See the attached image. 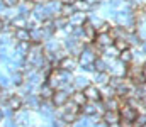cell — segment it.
Segmentation results:
<instances>
[{
  "mask_svg": "<svg viewBox=\"0 0 146 127\" xmlns=\"http://www.w3.org/2000/svg\"><path fill=\"white\" fill-rule=\"evenodd\" d=\"M126 71H127V64L122 63L119 58L117 59H112L107 66V73L110 76H126Z\"/></svg>",
  "mask_w": 146,
  "mask_h": 127,
  "instance_id": "obj_1",
  "label": "cell"
},
{
  "mask_svg": "<svg viewBox=\"0 0 146 127\" xmlns=\"http://www.w3.org/2000/svg\"><path fill=\"white\" fill-rule=\"evenodd\" d=\"M78 64H80V63H78V58H75V56L70 54V56H65V58L58 63V68L72 73V71H75V70L78 68Z\"/></svg>",
  "mask_w": 146,
  "mask_h": 127,
  "instance_id": "obj_2",
  "label": "cell"
},
{
  "mask_svg": "<svg viewBox=\"0 0 146 127\" xmlns=\"http://www.w3.org/2000/svg\"><path fill=\"white\" fill-rule=\"evenodd\" d=\"M68 100H70V93L60 88V90L54 91V95H53V98H51V103H53L54 107H65V105L68 103Z\"/></svg>",
  "mask_w": 146,
  "mask_h": 127,
  "instance_id": "obj_3",
  "label": "cell"
},
{
  "mask_svg": "<svg viewBox=\"0 0 146 127\" xmlns=\"http://www.w3.org/2000/svg\"><path fill=\"white\" fill-rule=\"evenodd\" d=\"M119 115H121V119H127V120H136V117H138V110L136 109H133L127 102H124L121 107H119Z\"/></svg>",
  "mask_w": 146,
  "mask_h": 127,
  "instance_id": "obj_4",
  "label": "cell"
},
{
  "mask_svg": "<svg viewBox=\"0 0 146 127\" xmlns=\"http://www.w3.org/2000/svg\"><path fill=\"white\" fill-rule=\"evenodd\" d=\"M33 15L36 17L41 24H42L44 20H48V19H53L51 14H49V10H48V7H46V3H36V7H34V10H33Z\"/></svg>",
  "mask_w": 146,
  "mask_h": 127,
  "instance_id": "obj_5",
  "label": "cell"
},
{
  "mask_svg": "<svg viewBox=\"0 0 146 127\" xmlns=\"http://www.w3.org/2000/svg\"><path fill=\"white\" fill-rule=\"evenodd\" d=\"M83 93H85V97H87L88 102H99V100H102V93H100V88L97 85H88L83 90Z\"/></svg>",
  "mask_w": 146,
  "mask_h": 127,
  "instance_id": "obj_6",
  "label": "cell"
},
{
  "mask_svg": "<svg viewBox=\"0 0 146 127\" xmlns=\"http://www.w3.org/2000/svg\"><path fill=\"white\" fill-rule=\"evenodd\" d=\"M95 46L102 51V49H106V47H109L114 44V39H112V36H110L109 32H100V34H97V38H95Z\"/></svg>",
  "mask_w": 146,
  "mask_h": 127,
  "instance_id": "obj_7",
  "label": "cell"
},
{
  "mask_svg": "<svg viewBox=\"0 0 146 127\" xmlns=\"http://www.w3.org/2000/svg\"><path fill=\"white\" fill-rule=\"evenodd\" d=\"M82 27H83V39L87 42L95 41V38H97V29H95V26H94L92 22H88V19H87V22H85Z\"/></svg>",
  "mask_w": 146,
  "mask_h": 127,
  "instance_id": "obj_8",
  "label": "cell"
},
{
  "mask_svg": "<svg viewBox=\"0 0 146 127\" xmlns=\"http://www.w3.org/2000/svg\"><path fill=\"white\" fill-rule=\"evenodd\" d=\"M102 120H104L109 127L117 126V124H119V120H121L119 110H106V112H104V115H102Z\"/></svg>",
  "mask_w": 146,
  "mask_h": 127,
  "instance_id": "obj_9",
  "label": "cell"
},
{
  "mask_svg": "<svg viewBox=\"0 0 146 127\" xmlns=\"http://www.w3.org/2000/svg\"><path fill=\"white\" fill-rule=\"evenodd\" d=\"M109 82H110V75L107 71H95V75H94V85H97L99 88H102V86L109 85Z\"/></svg>",
  "mask_w": 146,
  "mask_h": 127,
  "instance_id": "obj_10",
  "label": "cell"
},
{
  "mask_svg": "<svg viewBox=\"0 0 146 127\" xmlns=\"http://www.w3.org/2000/svg\"><path fill=\"white\" fill-rule=\"evenodd\" d=\"M146 63V53L143 47L139 49H133V61L131 64H136V66H145Z\"/></svg>",
  "mask_w": 146,
  "mask_h": 127,
  "instance_id": "obj_11",
  "label": "cell"
},
{
  "mask_svg": "<svg viewBox=\"0 0 146 127\" xmlns=\"http://www.w3.org/2000/svg\"><path fill=\"white\" fill-rule=\"evenodd\" d=\"M61 5H63L61 0H48V2H46V7H48L51 17H58V15H60V12H61Z\"/></svg>",
  "mask_w": 146,
  "mask_h": 127,
  "instance_id": "obj_12",
  "label": "cell"
},
{
  "mask_svg": "<svg viewBox=\"0 0 146 127\" xmlns=\"http://www.w3.org/2000/svg\"><path fill=\"white\" fill-rule=\"evenodd\" d=\"M87 12H80V10H76L75 14H73L72 17H70V24H72L73 27H76V26H83L85 22H87Z\"/></svg>",
  "mask_w": 146,
  "mask_h": 127,
  "instance_id": "obj_13",
  "label": "cell"
},
{
  "mask_svg": "<svg viewBox=\"0 0 146 127\" xmlns=\"http://www.w3.org/2000/svg\"><path fill=\"white\" fill-rule=\"evenodd\" d=\"M53 95H54V88L49 83H42L39 86V97H41L42 100H51Z\"/></svg>",
  "mask_w": 146,
  "mask_h": 127,
  "instance_id": "obj_14",
  "label": "cell"
},
{
  "mask_svg": "<svg viewBox=\"0 0 146 127\" xmlns=\"http://www.w3.org/2000/svg\"><path fill=\"white\" fill-rule=\"evenodd\" d=\"M70 100H72L73 103H76L78 107H83L88 100H87V97H85V93H83V90H76V91H73L72 95H70Z\"/></svg>",
  "mask_w": 146,
  "mask_h": 127,
  "instance_id": "obj_15",
  "label": "cell"
},
{
  "mask_svg": "<svg viewBox=\"0 0 146 127\" xmlns=\"http://www.w3.org/2000/svg\"><path fill=\"white\" fill-rule=\"evenodd\" d=\"M22 103H24L22 98L17 97V95H10V97L7 98V107L12 109L14 112H15V110H21V109H22Z\"/></svg>",
  "mask_w": 146,
  "mask_h": 127,
  "instance_id": "obj_16",
  "label": "cell"
},
{
  "mask_svg": "<svg viewBox=\"0 0 146 127\" xmlns=\"http://www.w3.org/2000/svg\"><path fill=\"white\" fill-rule=\"evenodd\" d=\"M14 39L17 42L31 41V31L29 29H15L14 31Z\"/></svg>",
  "mask_w": 146,
  "mask_h": 127,
  "instance_id": "obj_17",
  "label": "cell"
},
{
  "mask_svg": "<svg viewBox=\"0 0 146 127\" xmlns=\"http://www.w3.org/2000/svg\"><path fill=\"white\" fill-rule=\"evenodd\" d=\"M34 7H36V3H34V2H29V0L19 3V15H26V17H27V14L33 12Z\"/></svg>",
  "mask_w": 146,
  "mask_h": 127,
  "instance_id": "obj_18",
  "label": "cell"
},
{
  "mask_svg": "<svg viewBox=\"0 0 146 127\" xmlns=\"http://www.w3.org/2000/svg\"><path fill=\"white\" fill-rule=\"evenodd\" d=\"M41 97H36V95H33V93H29L27 97H26V105L29 107V109H39L41 107Z\"/></svg>",
  "mask_w": 146,
  "mask_h": 127,
  "instance_id": "obj_19",
  "label": "cell"
},
{
  "mask_svg": "<svg viewBox=\"0 0 146 127\" xmlns=\"http://www.w3.org/2000/svg\"><path fill=\"white\" fill-rule=\"evenodd\" d=\"M102 54H104V58H106V61L107 59H117L119 58V51L114 47V44L112 46H109V47H106V49H102Z\"/></svg>",
  "mask_w": 146,
  "mask_h": 127,
  "instance_id": "obj_20",
  "label": "cell"
},
{
  "mask_svg": "<svg viewBox=\"0 0 146 127\" xmlns=\"http://www.w3.org/2000/svg\"><path fill=\"white\" fill-rule=\"evenodd\" d=\"M12 26L15 29H27V17L26 15H17L12 19Z\"/></svg>",
  "mask_w": 146,
  "mask_h": 127,
  "instance_id": "obj_21",
  "label": "cell"
},
{
  "mask_svg": "<svg viewBox=\"0 0 146 127\" xmlns=\"http://www.w3.org/2000/svg\"><path fill=\"white\" fill-rule=\"evenodd\" d=\"M58 49H60V42H58V39L49 38L48 41L44 42V51H46V53H56Z\"/></svg>",
  "mask_w": 146,
  "mask_h": 127,
  "instance_id": "obj_22",
  "label": "cell"
},
{
  "mask_svg": "<svg viewBox=\"0 0 146 127\" xmlns=\"http://www.w3.org/2000/svg\"><path fill=\"white\" fill-rule=\"evenodd\" d=\"M31 41L36 42V44H41L42 41H46V36H44V32H42V29H41V27L31 31Z\"/></svg>",
  "mask_w": 146,
  "mask_h": 127,
  "instance_id": "obj_23",
  "label": "cell"
},
{
  "mask_svg": "<svg viewBox=\"0 0 146 127\" xmlns=\"http://www.w3.org/2000/svg\"><path fill=\"white\" fill-rule=\"evenodd\" d=\"M76 12V9H75V5L73 3H63L61 5V12H60V15H63V17H72L73 14Z\"/></svg>",
  "mask_w": 146,
  "mask_h": 127,
  "instance_id": "obj_24",
  "label": "cell"
},
{
  "mask_svg": "<svg viewBox=\"0 0 146 127\" xmlns=\"http://www.w3.org/2000/svg\"><path fill=\"white\" fill-rule=\"evenodd\" d=\"M88 78L87 76H76L75 80H73V86L76 88V90H85L87 86H88Z\"/></svg>",
  "mask_w": 146,
  "mask_h": 127,
  "instance_id": "obj_25",
  "label": "cell"
},
{
  "mask_svg": "<svg viewBox=\"0 0 146 127\" xmlns=\"http://www.w3.org/2000/svg\"><path fill=\"white\" fill-rule=\"evenodd\" d=\"M100 93H102V100H107V98L115 97V88L110 86V85H106V86L100 88Z\"/></svg>",
  "mask_w": 146,
  "mask_h": 127,
  "instance_id": "obj_26",
  "label": "cell"
},
{
  "mask_svg": "<svg viewBox=\"0 0 146 127\" xmlns=\"http://www.w3.org/2000/svg\"><path fill=\"white\" fill-rule=\"evenodd\" d=\"M119 59H121L122 63H126V64H131V61H133V49L129 47V49H126V51H121V53H119Z\"/></svg>",
  "mask_w": 146,
  "mask_h": 127,
  "instance_id": "obj_27",
  "label": "cell"
},
{
  "mask_svg": "<svg viewBox=\"0 0 146 127\" xmlns=\"http://www.w3.org/2000/svg\"><path fill=\"white\" fill-rule=\"evenodd\" d=\"M114 47L121 53V51H126V49H129L131 46H129V42L126 41L124 38H119V39H114Z\"/></svg>",
  "mask_w": 146,
  "mask_h": 127,
  "instance_id": "obj_28",
  "label": "cell"
},
{
  "mask_svg": "<svg viewBox=\"0 0 146 127\" xmlns=\"http://www.w3.org/2000/svg\"><path fill=\"white\" fill-rule=\"evenodd\" d=\"M41 114L44 115V117H48V119H54V110L51 109V105L49 103H41Z\"/></svg>",
  "mask_w": 146,
  "mask_h": 127,
  "instance_id": "obj_29",
  "label": "cell"
},
{
  "mask_svg": "<svg viewBox=\"0 0 146 127\" xmlns=\"http://www.w3.org/2000/svg\"><path fill=\"white\" fill-rule=\"evenodd\" d=\"M107 66H109V63H107L104 58H97L95 63H94L95 71H107Z\"/></svg>",
  "mask_w": 146,
  "mask_h": 127,
  "instance_id": "obj_30",
  "label": "cell"
},
{
  "mask_svg": "<svg viewBox=\"0 0 146 127\" xmlns=\"http://www.w3.org/2000/svg\"><path fill=\"white\" fill-rule=\"evenodd\" d=\"M63 112H70V114H75V115H80V107L73 102H68L63 109Z\"/></svg>",
  "mask_w": 146,
  "mask_h": 127,
  "instance_id": "obj_31",
  "label": "cell"
},
{
  "mask_svg": "<svg viewBox=\"0 0 146 127\" xmlns=\"http://www.w3.org/2000/svg\"><path fill=\"white\" fill-rule=\"evenodd\" d=\"M73 5H75V9L80 10V12H87V10H90V5H88L85 0H75Z\"/></svg>",
  "mask_w": 146,
  "mask_h": 127,
  "instance_id": "obj_32",
  "label": "cell"
},
{
  "mask_svg": "<svg viewBox=\"0 0 146 127\" xmlns=\"http://www.w3.org/2000/svg\"><path fill=\"white\" fill-rule=\"evenodd\" d=\"M146 126V110L145 112H138V117L134 120V127H145Z\"/></svg>",
  "mask_w": 146,
  "mask_h": 127,
  "instance_id": "obj_33",
  "label": "cell"
},
{
  "mask_svg": "<svg viewBox=\"0 0 146 127\" xmlns=\"http://www.w3.org/2000/svg\"><path fill=\"white\" fill-rule=\"evenodd\" d=\"M12 83L15 85V86H21V85L24 83V75L21 71H15L14 76H12Z\"/></svg>",
  "mask_w": 146,
  "mask_h": 127,
  "instance_id": "obj_34",
  "label": "cell"
},
{
  "mask_svg": "<svg viewBox=\"0 0 146 127\" xmlns=\"http://www.w3.org/2000/svg\"><path fill=\"white\" fill-rule=\"evenodd\" d=\"M88 22H92V24L95 26V29H99L106 20H104V19H100L99 15H88Z\"/></svg>",
  "mask_w": 146,
  "mask_h": 127,
  "instance_id": "obj_35",
  "label": "cell"
},
{
  "mask_svg": "<svg viewBox=\"0 0 146 127\" xmlns=\"http://www.w3.org/2000/svg\"><path fill=\"white\" fill-rule=\"evenodd\" d=\"M117 127H134V122L133 120H127V119H121Z\"/></svg>",
  "mask_w": 146,
  "mask_h": 127,
  "instance_id": "obj_36",
  "label": "cell"
},
{
  "mask_svg": "<svg viewBox=\"0 0 146 127\" xmlns=\"http://www.w3.org/2000/svg\"><path fill=\"white\" fill-rule=\"evenodd\" d=\"M53 127H68V122L63 119H53Z\"/></svg>",
  "mask_w": 146,
  "mask_h": 127,
  "instance_id": "obj_37",
  "label": "cell"
},
{
  "mask_svg": "<svg viewBox=\"0 0 146 127\" xmlns=\"http://www.w3.org/2000/svg\"><path fill=\"white\" fill-rule=\"evenodd\" d=\"M3 3L7 7H15V5H19V0H3Z\"/></svg>",
  "mask_w": 146,
  "mask_h": 127,
  "instance_id": "obj_38",
  "label": "cell"
},
{
  "mask_svg": "<svg viewBox=\"0 0 146 127\" xmlns=\"http://www.w3.org/2000/svg\"><path fill=\"white\" fill-rule=\"evenodd\" d=\"M9 85V78L7 76H0V86H7Z\"/></svg>",
  "mask_w": 146,
  "mask_h": 127,
  "instance_id": "obj_39",
  "label": "cell"
},
{
  "mask_svg": "<svg viewBox=\"0 0 146 127\" xmlns=\"http://www.w3.org/2000/svg\"><path fill=\"white\" fill-rule=\"evenodd\" d=\"M5 127H17V124H14V120H10V119H9V120L5 122Z\"/></svg>",
  "mask_w": 146,
  "mask_h": 127,
  "instance_id": "obj_40",
  "label": "cell"
},
{
  "mask_svg": "<svg viewBox=\"0 0 146 127\" xmlns=\"http://www.w3.org/2000/svg\"><path fill=\"white\" fill-rule=\"evenodd\" d=\"M85 2H87V3H88L90 7H92V5H97V3H99L100 0H85Z\"/></svg>",
  "mask_w": 146,
  "mask_h": 127,
  "instance_id": "obj_41",
  "label": "cell"
},
{
  "mask_svg": "<svg viewBox=\"0 0 146 127\" xmlns=\"http://www.w3.org/2000/svg\"><path fill=\"white\" fill-rule=\"evenodd\" d=\"M3 9H5V3H3V2H0V14L3 12Z\"/></svg>",
  "mask_w": 146,
  "mask_h": 127,
  "instance_id": "obj_42",
  "label": "cell"
},
{
  "mask_svg": "<svg viewBox=\"0 0 146 127\" xmlns=\"http://www.w3.org/2000/svg\"><path fill=\"white\" fill-rule=\"evenodd\" d=\"M75 0H61V3H73Z\"/></svg>",
  "mask_w": 146,
  "mask_h": 127,
  "instance_id": "obj_43",
  "label": "cell"
},
{
  "mask_svg": "<svg viewBox=\"0 0 146 127\" xmlns=\"http://www.w3.org/2000/svg\"><path fill=\"white\" fill-rule=\"evenodd\" d=\"M48 0H36V3H46Z\"/></svg>",
  "mask_w": 146,
  "mask_h": 127,
  "instance_id": "obj_44",
  "label": "cell"
},
{
  "mask_svg": "<svg viewBox=\"0 0 146 127\" xmlns=\"http://www.w3.org/2000/svg\"><path fill=\"white\" fill-rule=\"evenodd\" d=\"M141 47L145 49V53H146V42H143V44H141Z\"/></svg>",
  "mask_w": 146,
  "mask_h": 127,
  "instance_id": "obj_45",
  "label": "cell"
},
{
  "mask_svg": "<svg viewBox=\"0 0 146 127\" xmlns=\"http://www.w3.org/2000/svg\"><path fill=\"white\" fill-rule=\"evenodd\" d=\"M143 75H145V80H146V68L143 66Z\"/></svg>",
  "mask_w": 146,
  "mask_h": 127,
  "instance_id": "obj_46",
  "label": "cell"
},
{
  "mask_svg": "<svg viewBox=\"0 0 146 127\" xmlns=\"http://www.w3.org/2000/svg\"><path fill=\"white\" fill-rule=\"evenodd\" d=\"M0 29H3V22L2 20H0Z\"/></svg>",
  "mask_w": 146,
  "mask_h": 127,
  "instance_id": "obj_47",
  "label": "cell"
},
{
  "mask_svg": "<svg viewBox=\"0 0 146 127\" xmlns=\"http://www.w3.org/2000/svg\"><path fill=\"white\" fill-rule=\"evenodd\" d=\"M143 10H145V14H146V3H145V5H143Z\"/></svg>",
  "mask_w": 146,
  "mask_h": 127,
  "instance_id": "obj_48",
  "label": "cell"
},
{
  "mask_svg": "<svg viewBox=\"0 0 146 127\" xmlns=\"http://www.w3.org/2000/svg\"><path fill=\"white\" fill-rule=\"evenodd\" d=\"M143 103H145V110H146V98H145V100H143Z\"/></svg>",
  "mask_w": 146,
  "mask_h": 127,
  "instance_id": "obj_49",
  "label": "cell"
},
{
  "mask_svg": "<svg viewBox=\"0 0 146 127\" xmlns=\"http://www.w3.org/2000/svg\"><path fill=\"white\" fill-rule=\"evenodd\" d=\"M145 68H146V63H145Z\"/></svg>",
  "mask_w": 146,
  "mask_h": 127,
  "instance_id": "obj_50",
  "label": "cell"
},
{
  "mask_svg": "<svg viewBox=\"0 0 146 127\" xmlns=\"http://www.w3.org/2000/svg\"><path fill=\"white\" fill-rule=\"evenodd\" d=\"M0 95H2V91H0Z\"/></svg>",
  "mask_w": 146,
  "mask_h": 127,
  "instance_id": "obj_51",
  "label": "cell"
}]
</instances>
